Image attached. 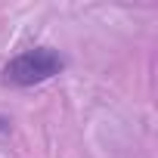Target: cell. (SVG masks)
Here are the masks:
<instances>
[{
  "instance_id": "obj_1",
  "label": "cell",
  "mask_w": 158,
  "mask_h": 158,
  "mask_svg": "<svg viewBox=\"0 0 158 158\" xmlns=\"http://www.w3.org/2000/svg\"><path fill=\"white\" fill-rule=\"evenodd\" d=\"M65 71V56L53 47H31L22 50L19 56H13L3 71H0V81L6 87H37L50 77Z\"/></svg>"
},
{
  "instance_id": "obj_2",
  "label": "cell",
  "mask_w": 158,
  "mask_h": 158,
  "mask_svg": "<svg viewBox=\"0 0 158 158\" xmlns=\"http://www.w3.org/2000/svg\"><path fill=\"white\" fill-rule=\"evenodd\" d=\"M10 130H13V118L10 115H0V139H3Z\"/></svg>"
}]
</instances>
